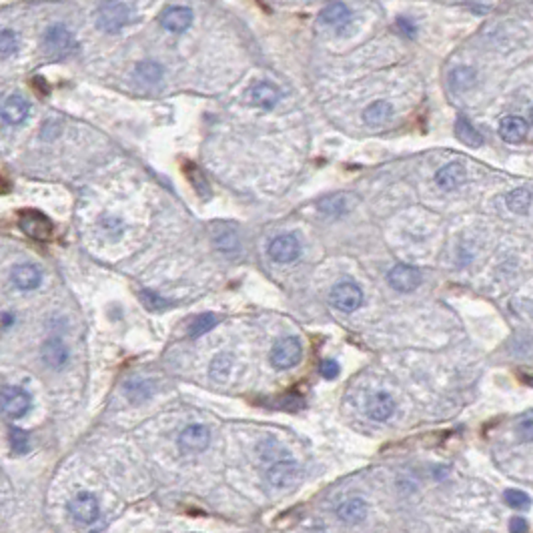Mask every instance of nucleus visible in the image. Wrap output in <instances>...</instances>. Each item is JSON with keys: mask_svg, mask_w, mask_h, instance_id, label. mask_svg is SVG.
Returning a JSON list of instances; mask_svg holds the SVG:
<instances>
[{"mask_svg": "<svg viewBox=\"0 0 533 533\" xmlns=\"http://www.w3.org/2000/svg\"><path fill=\"white\" fill-rule=\"evenodd\" d=\"M131 21V8L122 0H108L96 12V24L105 33H119Z\"/></svg>", "mask_w": 533, "mask_h": 533, "instance_id": "nucleus-1", "label": "nucleus"}, {"mask_svg": "<svg viewBox=\"0 0 533 533\" xmlns=\"http://www.w3.org/2000/svg\"><path fill=\"white\" fill-rule=\"evenodd\" d=\"M303 357V345L297 337H285L273 345L271 363L275 369H293Z\"/></svg>", "mask_w": 533, "mask_h": 533, "instance_id": "nucleus-2", "label": "nucleus"}, {"mask_svg": "<svg viewBox=\"0 0 533 533\" xmlns=\"http://www.w3.org/2000/svg\"><path fill=\"white\" fill-rule=\"evenodd\" d=\"M30 409V395L12 385H2L0 387V411L11 417V419H21Z\"/></svg>", "mask_w": 533, "mask_h": 533, "instance_id": "nucleus-3", "label": "nucleus"}, {"mask_svg": "<svg viewBox=\"0 0 533 533\" xmlns=\"http://www.w3.org/2000/svg\"><path fill=\"white\" fill-rule=\"evenodd\" d=\"M42 45H45V52H47V57L52 60L67 59V57L72 52V48H74L72 35L67 30V28H64V26H60V24L48 28L47 35H45V40H42Z\"/></svg>", "mask_w": 533, "mask_h": 533, "instance_id": "nucleus-4", "label": "nucleus"}, {"mask_svg": "<svg viewBox=\"0 0 533 533\" xmlns=\"http://www.w3.org/2000/svg\"><path fill=\"white\" fill-rule=\"evenodd\" d=\"M331 303L333 307L343 311V313H353L363 305V291L361 287L351 281L337 283L331 289Z\"/></svg>", "mask_w": 533, "mask_h": 533, "instance_id": "nucleus-5", "label": "nucleus"}, {"mask_svg": "<svg viewBox=\"0 0 533 533\" xmlns=\"http://www.w3.org/2000/svg\"><path fill=\"white\" fill-rule=\"evenodd\" d=\"M69 513L74 522L83 523V525H88L98 520L101 515V505H98V499L88 493V491H83L79 495H74L69 503Z\"/></svg>", "mask_w": 533, "mask_h": 533, "instance_id": "nucleus-6", "label": "nucleus"}, {"mask_svg": "<svg viewBox=\"0 0 533 533\" xmlns=\"http://www.w3.org/2000/svg\"><path fill=\"white\" fill-rule=\"evenodd\" d=\"M387 281L391 285L395 291L399 293H411L415 291L419 283H421V273L419 269H415L411 265H395L389 275H387Z\"/></svg>", "mask_w": 533, "mask_h": 533, "instance_id": "nucleus-7", "label": "nucleus"}, {"mask_svg": "<svg viewBox=\"0 0 533 533\" xmlns=\"http://www.w3.org/2000/svg\"><path fill=\"white\" fill-rule=\"evenodd\" d=\"M269 255L277 263H293L301 255V243L295 235H279L271 241Z\"/></svg>", "mask_w": 533, "mask_h": 533, "instance_id": "nucleus-8", "label": "nucleus"}, {"mask_svg": "<svg viewBox=\"0 0 533 533\" xmlns=\"http://www.w3.org/2000/svg\"><path fill=\"white\" fill-rule=\"evenodd\" d=\"M211 433L205 425H189L178 435V447L185 453H201L209 447Z\"/></svg>", "mask_w": 533, "mask_h": 533, "instance_id": "nucleus-9", "label": "nucleus"}, {"mask_svg": "<svg viewBox=\"0 0 533 533\" xmlns=\"http://www.w3.org/2000/svg\"><path fill=\"white\" fill-rule=\"evenodd\" d=\"M21 229L28 237L36 239V241H47L52 235V223L38 211L21 213Z\"/></svg>", "mask_w": 533, "mask_h": 533, "instance_id": "nucleus-10", "label": "nucleus"}, {"mask_svg": "<svg viewBox=\"0 0 533 533\" xmlns=\"http://www.w3.org/2000/svg\"><path fill=\"white\" fill-rule=\"evenodd\" d=\"M301 477V469L295 462H277L273 463L271 469L267 471V479L269 483L279 489H285V487H291L293 483L299 481Z\"/></svg>", "mask_w": 533, "mask_h": 533, "instance_id": "nucleus-11", "label": "nucleus"}, {"mask_svg": "<svg viewBox=\"0 0 533 533\" xmlns=\"http://www.w3.org/2000/svg\"><path fill=\"white\" fill-rule=\"evenodd\" d=\"M527 132H529V125L520 115H508L499 120V137L505 142L515 144V142L525 141Z\"/></svg>", "mask_w": 533, "mask_h": 533, "instance_id": "nucleus-12", "label": "nucleus"}, {"mask_svg": "<svg viewBox=\"0 0 533 533\" xmlns=\"http://www.w3.org/2000/svg\"><path fill=\"white\" fill-rule=\"evenodd\" d=\"M395 413V401L389 393L377 391L367 399V417L373 421H387Z\"/></svg>", "mask_w": 533, "mask_h": 533, "instance_id": "nucleus-13", "label": "nucleus"}, {"mask_svg": "<svg viewBox=\"0 0 533 533\" xmlns=\"http://www.w3.org/2000/svg\"><path fill=\"white\" fill-rule=\"evenodd\" d=\"M249 98L255 107L271 110V108L277 107V103H279V98H281V93H279V88H277L275 84L265 83V81H263V83H257L251 86Z\"/></svg>", "mask_w": 533, "mask_h": 533, "instance_id": "nucleus-14", "label": "nucleus"}, {"mask_svg": "<svg viewBox=\"0 0 533 533\" xmlns=\"http://www.w3.org/2000/svg\"><path fill=\"white\" fill-rule=\"evenodd\" d=\"M465 180H467V171L462 163H449L443 168H439L437 175H435V183L443 190L459 189Z\"/></svg>", "mask_w": 533, "mask_h": 533, "instance_id": "nucleus-15", "label": "nucleus"}, {"mask_svg": "<svg viewBox=\"0 0 533 533\" xmlns=\"http://www.w3.org/2000/svg\"><path fill=\"white\" fill-rule=\"evenodd\" d=\"M161 24H163V28L171 30V33H185L193 24V12L187 6H173V8L163 12Z\"/></svg>", "mask_w": 533, "mask_h": 533, "instance_id": "nucleus-16", "label": "nucleus"}, {"mask_svg": "<svg viewBox=\"0 0 533 533\" xmlns=\"http://www.w3.org/2000/svg\"><path fill=\"white\" fill-rule=\"evenodd\" d=\"M367 515V503L361 498H351L337 508V517L347 525H357Z\"/></svg>", "mask_w": 533, "mask_h": 533, "instance_id": "nucleus-17", "label": "nucleus"}, {"mask_svg": "<svg viewBox=\"0 0 533 533\" xmlns=\"http://www.w3.org/2000/svg\"><path fill=\"white\" fill-rule=\"evenodd\" d=\"M40 281H42V275L35 265L24 263V265H18L12 269V283L16 285L21 291H33L40 285Z\"/></svg>", "mask_w": 533, "mask_h": 533, "instance_id": "nucleus-18", "label": "nucleus"}, {"mask_svg": "<svg viewBox=\"0 0 533 533\" xmlns=\"http://www.w3.org/2000/svg\"><path fill=\"white\" fill-rule=\"evenodd\" d=\"M321 21L325 24H329L333 28H337V30H341L345 28L347 24L351 23V11L345 6L343 2H339V0H335V2H329L323 12H321Z\"/></svg>", "mask_w": 533, "mask_h": 533, "instance_id": "nucleus-19", "label": "nucleus"}, {"mask_svg": "<svg viewBox=\"0 0 533 533\" xmlns=\"http://www.w3.org/2000/svg\"><path fill=\"white\" fill-rule=\"evenodd\" d=\"M28 113H30V105L26 103V98L21 95H12L6 98V103H4V107H2V117L6 122H11V125H21L26 120L28 117Z\"/></svg>", "mask_w": 533, "mask_h": 533, "instance_id": "nucleus-20", "label": "nucleus"}, {"mask_svg": "<svg viewBox=\"0 0 533 533\" xmlns=\"http://www.w3.org/2000/svg\"><path fill=\"white\" fill-rule=\"evenodd\" d=\"M67 345L62 343L60 339H48L47 343L42 345V361L47 363L50 369H60L67 363Z\"/></svg>", "mask_w": 533, "mask_h": 533, "instance_id": "nucleus-21", "label": "nucleus"}, {"mask_svg": "<svg viewBox=\"0 0 533 533\" xmlns=\"http://www.w3.org/2000/svg\"><path fill=\"white\" fill-rule=\"evenodd\" d=\"M391 113L393 108L389 103H385V101H375V103H371V105L363 110V120L367 122L369 127H381V125H385L387 120L391 119Z\"/></svg>", "mask_w": 533, "mask_h": 533, "instance_id": "nucleus-22", "label": "nucleus"}, {"mask_svg": "<svg viewBox=\"0 0 533 533\" xmlns=\"http://www.w3.org/2000/svg\"><path fill=\"white\" fill-rule=\"evenodd\" d=\"M455 134H457V139H459L463 144H467V147H479V144L483 142V137L475 131V127L469 120L463 119V117H459L457 122H455Z\"/></svg>", "mask_w": 533, "mask_h": 533, "instance_id": "nucleus-23", "label": "nucleus"}, {"mask_svg": "<svg viewBox=\"0 0 533 533\" xmlns=\"http://www.w3.org/2000/svg\"><path fill=\"white\" fill-rule=\"evenodd\" d=\"M449 84L453 91H467L475 84V71L469 67H457L449 74Z\"/></svg>", "mask_w": 533, "mask_h": 533, "instance_id": "nucleus-24", "label": "nucleus"}, {"mask_svg": "<svg viewBox=\"0 0 533 533\" xmlns=\"http://www.w3.org/2000/svg\"><path fill=\"white\" fill-rule=\"evenodd\" d=\"M532 190L527 189H515L511 190L510 195L505 197V202H508V207H510V211L513 213H527L529 211V205H532Z\"/></svg>", "mask_w": 533, "mask_h": 533, "instance_id": "nucleus-25", "label": "nucleus"}, {"mask_svg": "<svg viewBox=\"0 0 533 533\" xmlns=\"http://www.w3.org/2000/svg\"><path fill=\"white\" fill-rule=\"evenodd\" d=\"M345 195H331V197H325L323 201H321L319 209L321 213L325 214H333V217H339V214H343L349 207H347V202H345Z\"/></svg>", "mask_w": 533, "mask_h": 533, "instance_id": "nucleus-26", "label": "nucleus"}, {"mask_svg": "<svg viewBox=\"0 0 533 533\" xmlns=\"http://www.w3.org/2000/svg\"><path fill=\"white\" fill-rule=\"evenodd\" d=\"M503 501L517 511H525L532 508V498L525 493V491H520V489H508L503 493Z\"/></svg>", "mask_w": 533, "mask_h": 533, "instance_id": "nucleus-27", "label": "nucleus"}, {"mask_svg": "<svg viewBox=\"0 0 533 533\" xmlns=\"http://www.w3.org/2000/svg\"><path fill=\"white\" fill-rule=\"evenodd\" d=\"M214 325H217V317H214L213 313H202V315H199L197 319L190 323V337L197 339V337H201L205 333L211 331Z\"/></svg>", "mask_w": 533, "mask_h": 533, "instance_id": "nucleus-28", "label": "nucleus"}, {"mask_svg": "<svg viewBox=\"0 0 533 533\" xmlns=\"http://www.w3.org/2000/svg\"><path fill=\"white\" fill-rule=\"evenodd\" d=\"M18 47V36L14 30H0V59L11 57L12 52Z\"/></svg>", "mask_w": 533, "mask_h": 533, "instance_id": "nucleus-29", "label": "nucleus"}, {"mask_svg": "<svg viewBox=\"0 0 533 533\" xmlns=\"http://www.w3.org/2000/svg\"><path fill=\"white\" fill-rule=\"evenodd\" d=\"M137 74L141 76L142 81H147V83H156V81L163 76V69H161L156 62L147 60V62H141V64L137 67Z\"/></svg>", "mask_w": 533, "mask_h": 533, "instance_id": "nucleus-30", "label": "nucleus"}, {"mask_svg": "<svg viewBox=\"0 0 533 533\" xmlns=\"http://www.w3.org/2000/svg\"><path fill=\"white\" fill-rule=\"evenodd\" d=\"M231 365H233V359L231 355H217L214 361L211 363V375L213 379L223 381L227 377V373L231 371Z\"/></svg>", "mask_w": 533, "mask_h": 533, "instance_id": "nucleus-31", "label": "nucleus"}, {"mask_svg": "<svg viewBox=\"0 0 533 533\" xmlns=\"http://www.w3.org/2000/svg\"><path fill=\"white\" fill-rule=\"evenodd\" d=\"M11 443H12V449L14 453H18V455H23L28 451V445H30V437H28V433H24L23 429H12L11 431Z\"/></svg>", "mask_w": 533, "mask_h": 533, "instance_id": "nucleus-32", "label": "nucleus"}, {"mask_svg": "<svg viewBox=\"0 0 533 533\" xmlns=\"http://www.w3.org/2000/svg\"><path fill=\"white\" fill-rule=\"evenodd\" d=\"M141 299L147 309H151V311H161V309L168 307V301H165L163 297H159L153 291H142Z\"/></svg>", "mask_w": 533, "mask_h": 533, "instance_id": "nucleus-33", "label": "nucleus"}, {"mask_svg": "<svg viewBox=\"0 0 533 533\" xmlns=\"http://www.w3.org/2000/svg\"><path fill=\"white\" fill-rule=\"evenodd\" d=\"M187 177H189L190 183H193V185H195V189L199 190V193H201V195H205V190H207V193H209V185H207V183H205V180H202L201 173H199V171H197V166H195V165H190V166H189V175H187Z\"/></svg>", "mask_w": 533, "mask_h": 533, "instance_id": "nucleus-34", "label": "nucleus"}, {"mask_svg": "<svg viewBox=\"0 0 533 533\" xmlns=\"http://www.w3.org/2000/svg\"><path fill=\"white\" fill-rule=\"evenodd\" d=\"M321 375H323L325 379H335V377L339 375V363H337L335 359H325V361L321 363Z\"/></svg>", "mask_w": 533, "mask_h": 533, "instance_id": "nucleus-35", "label": "nucleus"}, {"mask_svg": "<svg viewBox=\"0 0 533 533\" xmlns=\"http://www.w3.org/2000/svg\"><path fill=\"white\" fill-rule=\"evenodd\" d=\"M517 435L522 441H533V419H523L517 425Z\"/></svg>", "mask_w": 533, "mask_h": 533, "instance_id": "nucleus-36", "label": "nucleus"}, {"mask_svg": "<svg viewBox=\"0 0 533 533\" xmlns=\"http://www.w3.org/2000/svg\"><path fill=\"white\" fill-rule=\"evenodd\" d=\"M529 525L525 522V517H513L510 522V533H527Z\"/></svg>", "mask_w": 533, "mask_h": 533, "instance_id": "nucleus-37", "label": "nucleus"}, {"mask_svg": "<svg viewBox=\"0 0 533 533\" xmlns=\"http://www.w3.org/2000/svg\"><path fill=\"white\" fill-rule=\"evenodd\" d=\"M532 122H533V108H532Z\"/></svg>", "mask_w": 533, "mask_h": 533, "instance_id": "nucleus-38", "label": "nucleus"}]
</instances>
